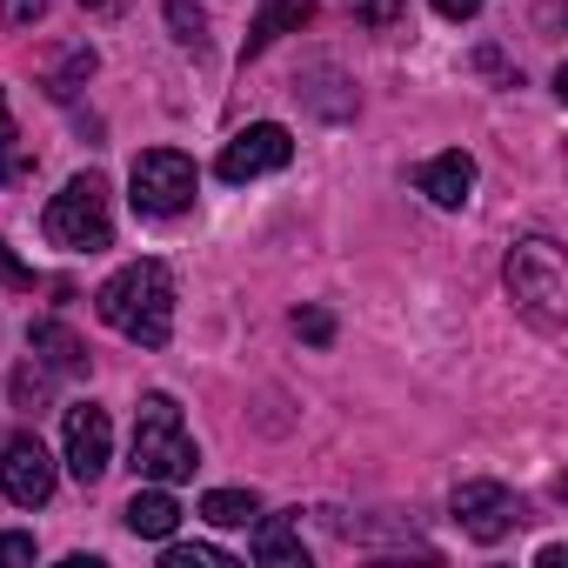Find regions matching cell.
Here are the masks:
<instances>
[{
	"mask_svg": "<svg viewBox=\"0 0 568 568\" xmlns=\"http://www.w3.org/2000/svg\"><path fill=\"white\" fill-rule=\"evenodd\" d=\"M508 295L521 302V315H528L535 328H548V335L561 328V315H568V308H561V302H568V274H561V247H555V241L535 234V241H521V247L508 254Z\"/></svg>",
	"mask_w": 568,
	"mask_h": 568,
	"instance_id": "3",
	"label": "cell"
},
{
	"mask_svg": "<svg viewBox=\"0 0 568 568\" xmlns=\"http://www.w3.org/2000/svg\"><path fill=\"white\" fill-rule=\"evenodd\" d=\"M121 515H128V528H134V535H148V541H168V535H174V521H181V508H174V495H168L161 481H154V488H134V501H128Z\"/></svg>",
	"mask_w": 568,
	"mask_h": 568,
	"instance_id": "14",
	"label": "cell"
},
{
	"mask_svg": "<svg viewBox=\"0 0 568 568\" xmlns=\"http://www.w3.org/2000/svg\"><path fill=\"white\" fill-rule=\"evenodd\" d=\"M308 21H315V0H261V14H254V28H247V54L274 48L281 34H302Z\"/></svg>",
	"mask_w": 568,
	"mask_h": 568,
	"instance_id": "11",
	"label": "cell"
},
{
	"mask_svg": "<svg viewBox=\"0 0 568 568\" xmlns=\"http://www.w3.org/2000/svg\"><path fill=\"white\" fill-rule=\"evenodd\" d=\"M14 395H21V402H41V395H48L41 368H21V375H14Z\"/></svg>",
	"mask_w": 568,
	"mask_h": 568,
	"instance_id": "24",
	"label": "cell"
},
{
	"mask_svg": "<svg viewBox=\"0 0 568 568\" xmlns=\"http://www.w3.org/2000/svg\"><path fill=\"white\" fill-rule=\"evenodd\" d=\"M81 8H88V14H121L128 0H81Z\"/></svg>",
	"mask_w": 568,
	"mask_h": 568,
	"instance_id": "26",
	"label": "cell"
},
{
	"mask_svg": "<svg viewBox=\"0 0 568 568\" xmlns=\"http://www.w3.org/2000/svg\"><path fill=\"white\" fill-rule=\"evenodd\" d=\"M348 14H362L368 28H395L402 21V0H348Z\"/></svg>",
	"mask_w": 568,
	"mask_h": 568,
	"instance_id": "19",
	"label": "cell"
},
{
	"mask_svg": "<svg viewBox=\"0 0 568 568\" xmlns=\"http://www.w3.org/2000/svg\"><path fill=\"white\" fill-rule=\"evenodd\" d=\"M455 521H462L475 541H501V535L521 521V501H515L501 481H462V488H455Z\"/></svg>",
	"mask_w": 568,
	"mask_h": 568,
	"instance_id": "9",
	"label": "cell"
},
{
	"mask_svg": "<svg viewBox=\"0 0 568 568\" xmlns=\"http://www.w3.org/2000/svg\"><path fill=\"white\" fill-rule=\"evenodd\" d=\"M101 322L141 348H161L174 335V274L161 261H128L121 274H108V288L94 295Z\"/></svg>",
	"mask_w": 568,
	"mask_h": 568,
	"instance_id": "1",
	"label": "cell"
},
{
	"mask_svg": "<svg viewBox=\"0 0 568 568\" xmlns=\"http://www.w3.org/2000/svg\"><path fill=\"white\" fill-rule=\"evenodd\" d=\"M254 561H267V568H302L308 561V541H302V528L295 521H281V515H254Z\"/></svg>",
	"mask_w": 568,
	"mask_h": 568,
	"instance_id": "13",
	"label": "cell"
},
{
	"mask_svg": "<svg viewBox=\"0 0 568 568\" xmlns=\"http://www.w3.org/2000/svg\"><path fill=\"white\" fill-rule=\"evenodd\" d=\"M435 14H442V21H475L481 0H435Z\"/></svg>",
	"mask_w": 568,
	"mask_h": 568,
	"instance_id": "23",
	"label": "cell"
},
{
	"mask_svg": "<svg viewBox=\"0 0 568 568\" xmlns=\"http://www.w3.org/2000/svg\"><path fill=\"white\" fill-rule=\"evenodd\" d=\"M168 28H174L181 48H201V41H207V21H201L194 0H168Z\"/></svg>",
	"mask_w": 568,
	"mask_h": 568,
	"instance_id": "17",
	"label": "cell"
},
{
	"mask_svg": "<svg viewBox=\"0 0 568 568\" xmlns=\"http://www.w3.org/2000/svg\"><path fill=\"white\" fill-rule=\"evenodd\" d=\"M422 194L435 201V207H462L468 201V187H475V161L462 154V148H448V154H435V161H422Z\"/></svg>",
	"mask_w": 568,
	"mask_h": 568,
	"instance_id": "10",
	"label": "cell"
},
{
	"mask_svg": "<svg viewBox=\"0 0 568 568\" xmlns=\"http://www.w3.org/2000/svg\"><path fill=\"white\" fill-rule=\"evenodd\" d=\"M61 435H68V475H74L81 488H94V481L108 475V455H114V422H108V408L74 402L68 422H61Z\"/></svg>",
	"mask_w": 568,
	"mask_h": 568,
	"instance_id": "7",
	"label": "cell"
},
{
	"mask_svg": "<svg viewBox=\"0 0 568 568\" xmlns=\"http://www.w3.org/2000/svg\"><path fill=\"white\" fill-rule=\"evenodd\" d=\"M194 468H201V455H194V442H187V428H181V408H174L168 395H148L141 415H134V475L174 488V481H187Z\"/></svg>",
	"mask_w": 568,
	"mask_h": 568,
	"instance_id": "2",
	"label": "cell"
},
{
	"mask_svg": "<svg viewBox=\"0 0 568 568\" xmlns=\"http://www.w3.org/2000/svg\"><path fill=\"white\" fill-rule=\"evenodd\" d=\"M295 335L315 342V348H328V342H335V315H328V308H302V315H295Z\"/></svg>",
	"mask_w": 568,
	"mask_h": 568,
	"instance_id": "18",
	"label": "cell"
},
{
	"mask_svg": "<svg viewBox=\"0 0 568 568\" xmlns=\"http://www.w3.org/2000/svg\"><path fill=\"white\" fill-rule=\"evenodd\" d=\"M28 561H34V535H21V528L0 535V568H28Z\"/></svg>",
	"mask_w": 568,
	"mask_h": 568,
	"instance_id": "20",
	"label": "cell"
},
{
	"mask_svg": "<svg viewBox=\"0 0 568 568\" xmlns=\"http://www.w3.org/2000/svg\"><path fill=\"white\" fill-rule=\"evenodd\" d=\"M0 281H8V288H34L28 261H14V254H8V241H0Z\"/></svg>",
	"mask_w": 568,
	"mask_h": 568,
	"instance_id": "22",
	"label": "cell"
},
{
	"mask_svg": "<svg viewBox=\"0 0 568 568\" xmlns=\"http://www.w3.org/2000/svg\"><path fill=\"white\" fill-rule=\"evenodd\" d=\"M161 568H234L221 548H207V541H174L168 555H161Z\"/></svg>",
	"mask_w": 568,
	"mask_h": 568,
	"instance_id": "16",
	"label": "cell"
},
{
	"mask_svg": "<svg viewBox=\"0 0 568 568\" xmlns=\"http://www.w3.org/2000/svg\"><path fill=\"white\" fill-rule=\"evenodd\" d=\"M288 161H295V134L281 128V121H254V128H241L221 148L214 174L221 181H254V174H274V168H288Z\"/></svg>",
	"mask_w": 568,
	"mask_h": 568,
	"instance_id": "6",
	"label": "cell"
},
{
	"mask_svg": "<svg viewBox=\"0 0 568 568\" xmlns=\"http://www.w3.org/2000/svg\"><path fill=\"white\" fill-rule=\"evenodd\" d=\"M28 348H34V362H48L54 375H88V348L74 342L68 322H34V328H28Z\"/></svg>",
	"mask_w": 568,
	"mask_h": 568,
	"instance_id": "12",
	"label": "cell"
},
{
	"mask_svg": "<svg viewBox=\"0 0 568 568\" xmlns=\"http://www.w3.org/2000/svg\"><path fill=\"white\" fill-rule=\"evenodd\" d=\"M128 187H134L141 214H181L194 201V161L181 148H148V154H134Z\"/></svg>",
	"mask_w": 568,
	"mask_h": 568,
	"instance_id": "5",
	"label": "cell"
},
{
	"mask_svg": "<svg viewBox=\"0 0 568 568\" xmlns=\"http://www.w3.org/2000/svg\"><path fill=\"white\" fill-rule=\"evenodd\" d=\"M0 488H8V501H21V508H41L54 495V455L41 448L34 428H21L8 442V455H0Z\"/></svg>",
	"mask_w": 568,
	"mask_h": 568,
	"instance_id": "8",
	"label": "cell"
},
{
	"mask_svg": "<svg viewBox=\"0 0 568 568\" xmlns=\"http://www.w3.org/2000/svg\"><path fill=\"white\" fill-rule=\"evenodd\" d=\"M14 141V114H8V94H0V148Z\"/></svg>",
	"mask_w": 568,
	"mask_h": 568,
	"instance_id": "25",
	"label": "cell"
},
{
	"mask_svg": "<svg viewBox=\"0 0 568 568\" xmlns=\"http://www.w3.org/2000/svg\"><path fill=\"white\" fill-rule=\"evenodd\" d=\"M48 241L74 247V254H94V247L114 241V214H108V181L101 174H74L48 201Z\"/></svg>",
	"mask_w": 568,
	"mask_h": 568,
	"instance_id": "4",
	"label": "cell"
},
{
	"mask_svg": "<svg viewBox=\"0 0 568 568\" xmlns=\"http://www.w3.org/2000/svg\"><path fill=\"white\" fill-rule=\"evenodd\" d=\"M48 14V0H0V21H8V28H34Z\"/></svg>",
	"mask_w": 568,
	"mask_h": 568,
	"instance_id": "21",
	"label": "cell"
},
{
	"mask_svg": "<svg viewBox=\"0 0 568 568\" xmlns=\"http://www.w3.org/2000/svg\"><path fill=\"white\" fill-rule=\"evenodd\" d=\"M254 515H261L254 488H214V495H201V521H214V528H247Z\"/></svg>",
	"mask_w": 568,
	"mask_h": 568,
	"instance_id": "15",
	"label": "cell"
}]
</instances>
